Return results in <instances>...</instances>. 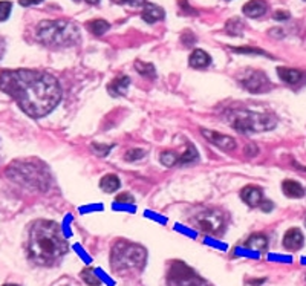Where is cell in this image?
<instances>
[{"instance_id":"cell-2","label":"cell","mask_w":306,"mask_h":286,"mask_svg":"<svg viewBox=\"0 0 306 286\" xmlns=\"http://www.w3.org/2000/svg\"><path fill=\"white\" fill-rule=\"evenodd\" d=\"M69 245L62 234L60 225L52 221H37L30 231L28 254L34 264L52 267L64 257Z\"/></svg>"},{"instance_id":"cell-25","label":"cell","mask_w":306,"mask_h":286,"mask_svg":"<svg viewBox=\"0 0 306 286\" xmlns=\"http://www.w3.org/2000/svg\"><path fill=\"white\" fill-rule=\"evenodd\" d=\"M11 8H12L11 2H5V0L0 2V21L8 20V17L11 14Z\"/></svg>"},{"instance_id":"cell-15","label":"cell","mask_w":306,"mask_h":286,"mask_svg":"<svg viewBox=\"0 0 306 286\" xmlns=\"http://www.w3.org/2000/svg\"><path fill=\"white\" fill-rule=\"evenodd\" d=\"M130 86V78L129 77H120V78H115L109 86H108V90L112 97H122L126 95L127 89Z\"/></svg>"},{"instance_id":"cell-8","label":"cell","mask_w":306,"mask_h":286,"mask_svg":"<svg viewBox=\"0 0 306 286\" xmlns=\"http://www.w3.org/2000/svg\"><path fill=\"white\" fill-rule=\"evenodd\" d=\"M168 286H210L182 262H176L168 271Z\"/></svg>"},{"instance_id":"cell-21","label":"cell","mask_w":306,"mask_h":286,"mask_svg":"<svg viewBox=\"0 0 306 286\" xmlns=\"http://www.w3.org/2000/svg\"><path fill=\"white\" fill-rule=\"evenodd\" d=\"M88 28H89V31H90L92 34H95V35H103L104 32L109 31L110 25H109L106 20H100V18H98V20L89 21V23H88Z\"/></svg>"},{"instance_id":"cell-1","label":"cell","mask_w":306,"mask_h":286,"mask_svg":"<svg viewBox=\"0 0 306 286\" xmlns=\"http://www.w3.org/2000/svg\"><path fill=\"white\" fill-rule=\"evenodd\" d=\"M0 89L32 118L46 116L62 100L58 80L44 70L14 69L0 72Z\"/></svg>"},{"instance_id":"cell-10","label":"cell","mask_w":306,"mask_h":286,"mask_svg":"<svg viewBox=\"0 0 306 286\" xmlns=\"http://www.w3.org/2000/svg\"><path fill=\"white\" fill-rule=\"evenodd\" d=\"M202 133L212 142V144H214L216 147H219V149H222L225 152H232V150L236 149V141L232 136H226V135H222V133H218V132H212V130H207V129H202Z\"/></svg>"},{"instance_id":"cell-20","label":"cell","mask_w":306,"mask_h":286,"mask_svg":"<svg viewBox=\"0 0 306 286\" xmlns=\"http://www.w3.org/2000/svg\"><path fill=\"white\" fill-rule=\"evenodd\" d=\"M120 178L115 176V175H106L104 178H101V182H100V187L101 190H104L106 193H114L120 188Z\"/></svg>"},{"instance_id":"cell-16","label":"cell","mask_w":306,"mask_h":286,"mask_svg":"<svg viewBox=\"0 0 306 286\" xmlns=\"http://www.w3.org/2000/svg\"><path fill=\"white\" fill-rule=\"evenodd\" d=\"M277 75L286 84H297L302 80V72L297 69H290V67H278Z\"/></svg>"},{"instance_id":"cell-17","label":"cell","mask_w":306,"mask_h":286,"mask_svg":"<svg viewBox=\"0 0 306 286\" xmlns=\"http://www.w3.org/2000/svg\"><path fill=\"white\" fill-rule=\"evenodd\" d=\"M245 247L250 248V250H254V251L264 253L268 248V237L264 236V234H252L246 239Z\"/></svg>"},{"instance_id":"cell-31","label":"cell","mask_w":306,"mask_h":286,"mask_svg":"<svg viewBox=\"0 0 306 286\" xmlns=\"http://www.w3.org/2000/svg\"><path fill=\"white\" fill-rule=\"evenodd\" d=\"M42 2H43V0H18V3L22 6H34V5H38Z\"/></svg>"},{"instance_id":"cell-3","label":"cell","mask_w":306,"mask_h":286,"mask_svg":"<svg viewBox=\"0 0 306 286\" xmlns=\"http://www.w3.org/2000/svg\"><path fill=\"white\" fill-rule=\"evenodd\" d=\"M36 37L49 47H68L82 40L80 28L70 20H43L36 29Z\"/></svg>"},{"instance_id":"cell-6","label":"cell","mask_w":306,"mask_h":286,"mask_svg":"<svg viewBox=\"0 0 306 286\" xmlns=\"http://www.w3.org/2000/svg\"><path fill=\"white\" fill-rule=\"evenodd\" d=\"M228 123L233 129L242 133H259L276 127V116L270 113L251 112V110H233L228 113Z\"/></svg>"},{"instance_id":"cell-19","label":"cell","mask_w":306,"mask_h":286,"mask_svg":"<svg viewBox=\"0 0 306 286\" xmlns=\"http://www.w3.org/2000/svg\"><path fill=\"white\" fill-rule=\"evenodd\" d=\"M282 190H284V193L288 196V198H292V199H297V198H302L304 195V190L303 187L296 182V181H285L282 184Z\"/></svg>"},{"instance_id":"cell-38","label":"cell","mask_w":306,"mask_h":286,"mask_svg":"<svg viewBox=\"0 0 306 286\" xmlns=\"http://www.w3.org/2000/svg\"><path fill=\"white\" fill-rule=\"evenodd\" d=\"M304 2H306V0H304Z\"/></svg>"},{"instance_id":"cell-37","label":"cell","mask_w":306,"mask_h":286,"mask_svg":"<svg viewBox=\"0 0 306 286\" xmlns=\"http://www.w3.org/2000/svg\"><path fill=\"white\" fill-rule=\"evenodd\" d=\"M304 225H306V219H304Z\"/></svg>"},{"instance_id":"cell-36","label":"cell","mask_w":306,"mask_h":286,"mask_svg":"<svg viewBox=\"0 0 306 286\" xmlns=\"http://www.w3.org/2000/svg\"><path fill=\"white\" fill-rule=\"evenodd\" d=\"M4 286H18V285H14V283H6V285H4Z\"/></svg>"},{"instance_id":"cell-18","label":"cell","mask_w":306,"mask_h":286,"mask_svg":"<svg viewBox=\"0 0 306 286\" xmlns=\"http://www.w3.org/2000/svg\"><path fill=\"white\" fill-rule=\"evenodd\" d=\"M190 66L194 67V69H202V67H207L210 66L212 63V57L202 49H196L193 51V54L190 55V60H188Z\"/></svg>"},{"instance_id":"cell-32","label":"cell","mask_w":306,"mask_h":286,"mask_svg":"<svg viewBox=\"0 0 306 286\" xmlns=\"http://www.w3.org/2000/svg\"><path fill=\"white\" fill-rule=\"evenodd\" d=\"M274 18H276V20H288V18H290V14L285 12V11H277V12L274 14Z\"/></svg>"},{"instance_id":"cell-23","label":"cell","mask_w":306,"mask_h":286,"mask_svg":"<svg viewBox=\"0 0 306 286\" xmlns=\"http://www.w3.org/2000/svg\"><path fill=\"white\" fill-rule=\"evenodd\" d=\"M82 279H83L88 285H90V286H100V285H101L100 279L95 276V273H94L90 268H86V270L82 271Z\"/></svg>"},{"instance_id":"cell-11","label":"cell","mask_w":306,"mask_h":286,"mask_svg":"<svg viewBox=\"0 0 306 286\" xmlns=\"http://www.w3.org/2000/svg\"><path fill=\"white\" fill-rule=\"evenodd\" d=\"M240 198L250 207H258V205L260 207V204L265 201L262 190L259 187H254V185H246L245 188H242Z\"/></svg>"},{"instance_id":"cell-5","label":"cell","mask_w":306,"mask_h":286,"mask_svg":"<svg viewBox=\"0 0 306 286\" xmlns=\"http://www.w3.org/2000/svg\"><path fill=\"white\" fill-rule=\"evenodd\" d=\"M146 250L141 245L120 241L114 245L110 264L115 273H129L142 270L146 264Z\"/></svg>"},{"instance_id":"cell-24","label":"cell","mask_w":306,"mask_h":286,"mask_svg":"<svg viewBox=\"0 0 306 286\" xmlns=\"http://www.w3.org/2000/svg\"><path fill=\"white\" fill-rule=\"evenodd\" d=\"M198 158V152L193 146H188V150L181 156V158H178V162L176 164H187V162H192Z\"/></svg>"},{"instance_id":"cell-28","label":"cell","mask_w":306,"mask_h":286,"mask_svg":"<svg viewBox=\"0 0 306 286\" xmlns=\"http://www.w3.org/2000/svg\"><path fill=\"white\" fill-rule=\"evenodd\" d=\"M92 149H94V152H95L98 156H106V155L110 152L112 146H101V144H98V142H94Z\"/></svg>"},{"instance_id":"cell-12","label":"cell","mask_w":306,"mask_h":286,"mask_svg":"<svg viewBox=\"0 0 306 286\" xmlns=\"http://www.w3.org/2000/svg\"><path fill=\"white\" fill-rule=\"evenodd\" d=\"M304 242V236L298 228H291L286 231L284 237V247L290 251H297L303 247Z\"/></svg>"},{"instance_id":"cell-29","label":"cell","mask_w":306,"mask_h":286,"mask_svg":"<svg viewBox=\"0 0 306 286\" xmlns=\"http://www.w3.org/2000/svg\"><path fill=\"white\" fill-rule=\"evenodd\" d=\"M115 3H120V5H130L134 8L136 6H144L146 5V0H112Z\"/></svg>"},{"instance_id":"cell-33","label":"cell","mask_w":306,"mask_h":286,"mask_svg":"<svg viewBox=\"0 0 306 286\" xmlns=\"http://www.w3.org/2000/svg\"><path fill=\"white\" fill-rule=\"evenodd\" d=\"M236 52H248V54H265V52H262V51H259V49H250V47H240V49H234Z\"/></svg>"},{"instance_id":"cell-4","label":"cell","mask_w":306,"mask_h":286,"mask_svg":"<svg viewBox=\"0 0 306 286\" xmlns=\"http://www.w3.org/2000/svg\"><path fill=\"white\" fill-rule=\"evenodd\" d=\"M6 175L17 184L43 192L50 182L48 169L37 161H14L8 167Z\"/></svg>"},{"instance_id":"cell-34","label":"cell","mask_w":306,"mask_h":286,"mask_svg":"<svg viewBox=\"0 0 306 286\" xmlns=\"http://www.w3.org/2000/svg\"><path fill=\"white\" fill-rule=\"evenodd\" d=\"M4 54H5V40L0 37V58L4 57Z\"/></svg>"},{"instance_id":"cell-30","label":"cell","mask_w":306,"mask_h":286,"mask_svg":"<svg viewBox=\"0 0 306 286\" xmlns=\"http://www.w3.org/2000/svg\"><path fill=\"white\" fill-rule=\"evenodd\" d=\"M116 202H134V198L129 195V193H122V195H118L116 196Z\"/></svg>"},{"instance_id":"cell-35","label":"cell","mask_w":306,"mask_h":286,"mask_svg":"<svg viewBox=\"0 0 306 286\" xmlns=\"http://www.w3.org/2000/svg\"><path fill=\"white\" fill-rule=\"evenodd\" d=\"M86 2H88V3H90V5H96V3L100 2V0H86Z\"/></svg>"},{"instance_id":"cell-14","label":"cell","mask_w":306,"mask_h":286,"mask_svg":"<svg viewBox=\"0 0 306 286\" xmlns=\"http://www.w3.org/2000/svg\"><path fill=\"white\" fill-rule=\"evenodd\" d=\"M142 20L147 23H156L160 20H162L166 17V12L161 6L153 5V3H146L142 6V14H141Z\"/></svg>"},{"instance_id":"cell-13","label":"cell","mask_w":306,"mask_h":286,"mask_svg":"<svg viewBox=\"0 0 306 286\" xmlns=\"http://www.w3.org/2000/svg\"><path fill=\"white\" fill-rule=\"evenodd\" d=\"M266 9H268V5L265 0H250V2H246L242 8L244 14L251 18L262 17L266 12Z\"/></svg>"},{"instance_id":"cell-26","label":"cell","mask_w":306,"mask_h":286,"mask_svg":"<svg viewBox=\"0 0 306 286\" xmlns=\"http://www.w3.org/2000/svg\"><path fill=\"white\" fill-rule=\"evenodd\" d=\"M161 162L164 165H167V167H172V165H174L178 162V156L174 153H172V152H166V153L161 155Z\"/></svg>"},{"instance_id":"cell-7","label":"cell","mask_w":306,"mask_h":286,"mask_svg":"<svg viewBox=\"0 0 306 286\" xmlns=\"http://www.w3.org/2000/svg\"><path fill=\"white\" fill-rule=\"evenodd\" d=\"M192 224L204 234L220 236L225 230L226 218L218 208H206L192 218Z\"/></svg>"},{"instance_id":"cell-9","label":"cell","mask_w":306,"mask_h":286,"mask_svg":"<svg viewBox=\"0 0 306 286\" xmlns=\"http://www.w3.org/2000/svg\"><path fill=\"white\" fill-rule=\"evenodd\" d=\"M239 81L248 92H252V93L266 92L271 87L268 77L264 72H260V70H252V69L246 70V72L242 74Z\"/></svg>"},{"instance_id":"cell-27","label":"cell","mask_w":306,"mask_h":286,"mask_svg":"<svg viewBox=\"0 0 306 286\" xmlns=\"http://www.w3.org/2000/svg\"><path fill=\"white\" fill-rule=\"evenodd\" d=\"M144 155H146L144 150H141V149H132V150H129V152L126 153V159H127V161H138V159L144 158Z\"/></svg>"},{"instance_id":"cell-22","label":"cell","mask_w":306,"mask_h":286,"mask_svg":"<svg viewBox=\"0 0 306 286\" xmlns=\"http://www.w3.org/2000/svg\"><path fill=\"white\" fill-rule=\"evenodd\" d=\"M135 67H136V70H138L141 75H144V77H147V78H155V77H156L155 66H153L152 63L136 61V63H135Z\"/></svg>"}]
</instances>
